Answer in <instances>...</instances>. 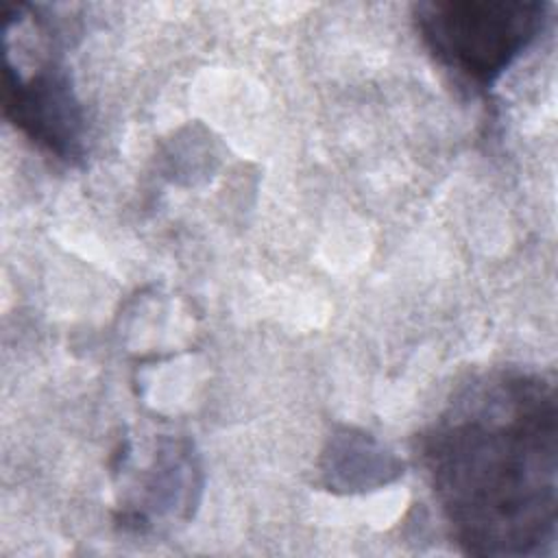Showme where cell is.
<instances>
[{
	"instance_id": "obj_1",
	"label": "cell",
	"mask_w": 558,
	"mask_h": 558,
	"mask_svg": "<svg viewBox=\"0 0 558 558\" xmlns=\"http://www.w3.org/2000/svg\"><path fill=\"white\" fill-rule=\"evenodd\" d=\"M556 390L538 375L471 384L421 438L456 543L473 556H538L556 541Z\"/></svg>"
},
{
	"instance_id": "obj_2",
	"label": "cell",
	"mask_w": 558,
	"mask_h": 558,
	"mask_svg": "<svg viewBox=\"0 0 558 558\" xmlns=\"http://www.w3.org/2000/svg\"><path fill=\"white\" fill-rule=\"evenodd\" d=\"M429 52L460 78L493 85L543 33L547 4L538 0H432L414 7Z\"/></svg>"
},
{
	"instance_id": "obj_3",
	"label": "cell",
	"mask_w": 558,
	"mask_h": 558,
	"mask_svg": "<svg viewBox=\"0 0 558 558\" xmlns=\"http://www.w3.org/2000/svg\"><path fill=\"white\" fill-rule=\"evenodd\" d=\"M4 116L41 150L63 161L83 155V113L70 76L54 59L39 63L33 74L4 68Z\"/></svg>"
}]
</instances>
